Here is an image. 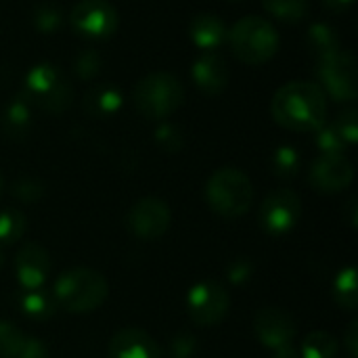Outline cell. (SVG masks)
I'll list each match as a JSON object with an SVG mask.
<instances>
[{
  "instance_id": "obj_1",
  "label": "cell",
  "mask_w": 358,
  "mask_h": 358,
  "mask_svg": "<svg viewBox=\"0 0 358 358\" xmlns=\"http://www.w3.org/2000/svg\"><path fill=\"white\" fill-rule=\"evenodd\" d=\"M273 120L294 132H315L327 120L325 90L315 82L296 80L281 86L271 103Z\"/></svg>"
},
{
  "instance_id": "obj_2",
  "label": "cell",
  "mask_w": 358,
  "mask_h": 358,
  "mask_svg": "<svg viewBox=\"0 0 358 358\" xmlns=\"http://www.w3.org/2000/svg\"><path fill=\"white\" fill-rule=\"evenodd\" d=\"M50 294L59 308L73 315H86L105 304L109 296V283L99 271L76 266L57 277Z\"/></svg>"
},
{
  "instance_id": "obj_3",
  "label": "cell",
  "mask_w": 358,
  "mask_h": 358,
  "mask_svg": "<svg viewBox=\"0 0 358 358\" xmlns=\"http://www.w3.org/2000/svg\"><path fill=\"white\" fill-rule=\"evenodd\" d=\"M206 201L210 210L222 218L245 216L254 203V185L250 176L237 168H220L206 182Z\"/></svg>"
},
{
  "instance_id": "obj_4",
  "label": "cell",
  "mask_w": 358,
  "mask_h": 358,
  "mask_svg": "<svg viewBox=\"0 0 358 358\" xmlns=\"http://www.w3.org/2000/svg\"><path fill=\"white\" fill-rule=\"evenodd\" d=\"M233 55L245 65H262L279 50V34L275 25L262 17H243L227 36Z\"/></svg>"
},
{
  "instance_id": "obj_5",
  "label": "cell",
  "mask_w": 358,
  "mask_h": 358,
  "mask_svg": "<svg viewBox=\"0 0 358 358\" xmlns=\"http://www.w3.org/2000/svg\"><path fill=\"white\" fill-rule=\"evenodd\" d=\"M132 99L143 117L164 122L185 103V88L176 76L168 71H155L138 80Z\"/></svg>"
},
{
  "instance_id": "obj_6",
  "label": "cell",
  "mask_w": 358,
  "mask_h": 358,
  "mask_svg": "<svg viewBox=\"0 0 358 358\" xmlns=\"http://www.w3.org/2000/svg\"><path fill=\"white\" fill-rule=\"evenodd\" d=\"M23 96L31 107L36 105L46 113L61 115L73 101V86L69 78L52 63H38L27 73Z\"/></svg>"
},
{
  "instance_id": "obj_7",
  "label": "cell",
  "mask_w": 358,
  "mask_h": 358,
  "mask_svg": "<svg viewBox=\"0 0 358 358\" xmlns=\"http://www.w3.org/2000/svg\"><path fill=\"white\" fill-rule=\"evenodd\" d=\"M317 61H319L317 76L323 88L327 90V94L338 103L355 101L358 94V73L355 57L348 50L338 48L336 52L325 55Z\"/></svg>"
},
{
  "instance_id": "obj_8",
  "label": "cell",
  "mask_w": 358,
  "mask_h": 358,
  "mask_svg": "<svg viewBox=\"0 0 358 358\" xmlns=\"http://www.w3.org/2000/svg\"><path fill=\"white\" fill-rule=\"evenodd\" d=\"M231 308V296L218 281H199L187 294V313L199 327L220 325Z\"/></svg>"
},
{
  "instance_id": "obj_9",
  "label": "cell",
  "mask_w": 358,
  "mask_h": 358,
  "mask_svg": "<svg viewBox=\"0 0 358 358\" xmlns=\"http://www.w3.org/2000/svg\"><path fill=\"white\" fill-rule=\"evenodd\" d=\"M258 218L264 233L273 237L287 235L302 218V199L292 189H275L264 197Z\"/></svg>"
},
{
  "instance_id": "obj_10",
  "label": "cell",
  "mask_w": 358,
  "mask_h": 358,
  "mask_svg": "<svg viewBox=\"0 0 358 358\" xmlns=\"http://www.w3.org/2000/svg\"><path fill=\"white\" fill-rule=\"evenodd\" d=\"M71 27L78 36L88 40H105L117 31L120 17L107 0H80L69 13Z\"/></svg>"
},
{
  "instance_id": "obj_11",
  "label": "cell",
  "mask_w": 358,
  "mask_h": 358,
  "mask_svg": "<svg viewBox=\"0 0 358 358\" xmlns=\"http://www.w3.org/2000/svg\"><path fill=\"white\" fill-rule=\"evenodd\" d=\"M170 224H172V210L159 197L138 199L126 216L128 231L136 239H143V241L159 239L162 235L168 233Z\"/></svg>"
},
{
  "instance_id": "obj_12",
  "label": "cell",
  "mask_w": 358,
  "mask_h": 358,
  "mask_svg": "<svg viewBox=\"0 0 358 358\" xmlns=\"http://www.w3.org/2000/svg\"><path fill=\"white\" fill-rule=\"evenodd\" d=\"M355 180V168L346 155H321L313 162L308 182L315 191L336 195L346 191Z\"/></svg>"
},
{
  "instance_id": "obj_13",
  "label": "cell",
  "mask_w": 358,
  "mask_h": 358,
  "mask_svg": "<svg viewBox=\"0 0 358 358\" xmlns=\"http://www.w3.org/2000/svg\"><path fill=\"white\" fill-rule=\"evenodd\" d=\"M254 331L262 346L268 350H279L294 344L296 340V321L294 317L279 306H266L254 317Z\"/></svg>"
},
{
  "instance_id": "obj_14",
  "label": "cell",
  "mask_w": 358,
  "mask_h": 358,
  "mask_svg": "<svg viewBox=\"0 0 358 358\" xmlns=\"http://www.w3.org/2000/svg\"><path fill=\"white\" fill-rule=\"evenodd\" d=\"M50 275V256L38 243H23L15 254V277L21 289L44 287Z\"/></svg>"
},
{
  "instance_id": "obj_15",
  "label": "cell",
  "mask_w": 358,
  "mask_h": 358,
  "mask_svg": "<svg viewBox=\"0 0 358 358\" xmlns=\"http://www.w3.org/2000/svg\"><path fill=\"white\" fill-rule=\"evenodd\" d=\"M107 358H162V348L145 329L124 327L111 338Z\"/></svg>"
},
{
  "instance_id": "obj_16",
  "label": "cell",
  "mask_w": 358,
  "mask_h": 358,
  "mask_svg": "<svg viewBox=\"0 0 358 358\" xmlns=\"http://www.w3.org/2000/svg\"><path fill=\"white\" fill-rule=\"evenodd\" d=\"M193 82L195 86L203 92V94H210V96H216L220 94L227 84H229V67H227V61L214 52H206L201 55L195 65H193Z\"/></svg>"
},
{
  "instance_id": "obj_17",
  "label": "cell",
  "mask_w": 358,
  "mask_h": 358,
  "mask_svg": "<svg viewBox=\"0 0 358 358\" xmlns=\"http://www.w3.org/2000/svg\"><path fill=\"white\" fill-rule=\"evenodd\" d=\"M189 36L195 42V46H199L206 52H212V50L220 48L227 42L229 27L214 13H201V15H195L191 19V23H189Z\"/></svg>"
},
{
  "instance_id": "obj_18",
  "label": "cell",
  "mask_w": 358,
  "mask_h": 358,
  "mask_svg": "<svg viewBox=\"0 0 358 358\" xmlns=\"http://www.w3.org/2000/svg\"><path fill=\"white\" fill-rule=\"evenodd\" d=\"M122 105H124V96L115 86H94L82 99L84 113H88L96 120L115 115L122 109Z\"/></svg>"
},
{
  "instance_id": "obj_19",
  "label": "cell",
  "mask_w": 358,
  "mask_h": 358,
  "mask_svg": "<svg viewBox=\"0 0 358 358\" xmlns=\"http://www.w3.org/2000/svg\"><path fill=\"white\" fill-rule=\"evenodd\" d=\"M31 130V105L25 96H17L8 103L2 115V132L10 141H25Z\"/></svg>"
},
{
  "instance_id": "obj_20",
  "label": "cell",
  "mask_w": 358,
  "mask_h": 358,
  "mask_svg": "<svg viewBox=\"0 0 358 358\" xmlns=\"http://www.w3.org/2000/svg\"><path fill=\"white\" fill-rule=\"evenodd\" d=\"M19 310L29 321H48L57 313V302L50 292L44 287L38 289H23L19 296Z\"/></svg>"
},
{
  "instance_id": "obj_21",
  "label": "cell",
  "mask_w": 358,
  "mask_h": 358,
  "mask_svg": "<svg viewBox=\"0 0 358 358\" xmlns=\"http://www.w3.org/2000/svg\"><path fill=\"white\" fill-rule=\"evenodd\" d=\"M334 300L340 308L355 313L358 308V273L355 266L342 268L334 281Z\"/></svg>"
},
{
  "instance_id": "obj_22",
  "label": "cell",
  "mask_w": 358,
  "mask_h": 358,
  "mask_svg": "<svg viewBox=\"0 0 358 358\" xmlns=\"http://www.w3.org/2000/svg\"><path fill=\"white\" fill-rule=\"evenodd\" d=\"M306 42H308L310 52L317 59H321L325 55H331L338 48H342L340 46V36H338L336 27H331L329 23H323V21L310 25V29L306 34Z\"/></svg>"
},
{
  "instance_id": "obj_23",
  "label": "cell",
  "mask_w": 358,
  "mask_h": 358,
  "mask_svg": "<svg viewBox=\"0 0 358 358\" xmlns=\"http://www.w3.org/2000/svg\"><path fill=\"white\" fill-rule=\"evenodd\" d=\"M298 350L300 358H336L340 352V344L327 331H313L304 338Z\"/></svg>"
},
{
  "instance_id": "obj_24",
  "label": "cell",
  "mask_w": 358,
  "mask_h": 358,
  "mask_svg": "<svg viewBox=\"0 0 358 358\" xmlns=\"http://www.w3.org/2000/svg\"><path fill=\"white\" fill-rule=\"evenodd\" d=\"M262 6L268 15L283 23H300L310 10L308 0H262Z\"/></svg>"
},
{
  "instance_id": "obj_25",
  "label": "cell",
  "mask_w": 358,
  "mask_h": 358,
  "mask_svg": "<svg viewBox=\"0 0 358 358\" xmlns=\"http://www.w3.org/2000/svg\"><path fill=\"white\" fill-rule=\"evenodd\" d=\"M27 229V218L17 208H2L0 210V245L17 243Z\"/></svg>"
},
{
  "instance_id": "obj_26",
  "label": "cell",
  "mask_w": 358,
  "mask_h": 358,
  "mask_svg": "<svg viewBox=\"0 0 358 358\" xmlns=\"http://www.w3.org/2000/svg\"><path fill=\"white\" fill-rule=\"evenodd\" d=\"M300 166H302V159H300V153L289 147V145H283L279 147L275 153H273V172L281 178V180H292L298 176L300 172Z\"/></svg>"
},
{
  "instance_id": "obj_27",
  "label": "cell",
  "mask_w": 358,
  "mask_h": 358,
  "mask_svg": "<svg viewBox=\"0 0 358 358\" xmlns=\"http://www.w3.org/2000/svg\"><path fill=\"white\" fill-rule=\"evenodd\" d=\"M31 21L40 34H55L63 27V10L52 2H42L34 8Z\"/></svg>"
},
{
  "instance_id": "obj_28",
  "label": "cell",
  "mask_w": 358,
  "mask_h": 358,
  "mask_svg": "<svg viewBox=\"0 0 358 358\" xmlns=\"http://www.w3.org/2000/svg\"><path fill=\"white\" fill-rule=\"evenodd\" d=\"M315 143L321 155H346V141L338 132L334 124H323L319 130H315Z\"/></svg>"
},
{
  "instance_id": "obj_29",
  "label": "cell",
  "mask_w": 358,
  "mask_h": 358,
  "mask_svg": "<svg viewBox=\"0 0 358 358\" xmlns=\"http://www.w3.org/2000/svg\"><path fill=\"white\" fill-rule=\"evenodd\" d=\"M27 334H23L13 321L0 319V358H17Z\"/></svg>"
},
{
  "instance_id": "obj_30",
  "label": "cell",
  "mask_w": 358,
  "mask_h": 358,
  "mask_svg": "<svg viewBox=\"0 0 358 358\" xmlns=\"http://www.w3.org/2000/svg\"><path fill=\"white\" fill-rule=\"evenodd\" d=\"M10 195L21 203H36L44 197V185L40 178L19 176L10 187Z\"/></svg>"
},
{
  "instance_id": "obj_31",
  "label": "cell",
  "mask_w": 358,
  "mask_h": 358,
  "mask_svg": "<svg viewBox=\"0 0 358 358\" xmlns=\"http://www.w3.org/2000/svg\"><path fill=\"white\" fill-rule=\"evenodd\" d=\"M153 138L164 153H178L185 147V136H182L180 128L176 124H170V122H162L157 126Z\"/></svg>"
},
{
  "instance_id": "obj_32",
  "label": "cell",
  "mask_w": 358,
  "mask_h": 358,
  "mask_svg": "<svg viewBox=\"0 0 358 358\" xmlns=\"http://www.w3.org/2000/svg\"><path fill=\"white\" fill-rule=\"evenodd\" d=\"M73 71L80 80H94L101 71V55L92 48H84L73 57Z\"/></svg>"
},
{
  "instance_id": "obj_33",
  "label": "cell",
  "mask_w": 358,
  "mask_h": 358,
  "mask_svg": "<svg viewBox=\"0 0 358 358\" xmlns=\"http://www.w3.org/2000/svg\"><path fill=\"white\" fill-rule=\"evenodd\" d=\"M170 358H195L197 357V338L189 331L176 334L168 344Z\"/></svg>"
},
{
  "instance_id": "obj_34",
  "label": "cell",
  "mask_w": 358,
  "mask_h": 358,
  "mask_svg": "<svg viewBox=\"0 0 358 358\" xmlns=\"http://www.w3.org/2000/svg\"><path fill=\"white\" fill-rule=\"evenodd\" d=\"M334 126L338 128L348 147H352L358 141V113L355 109H346L344 113H340Z\"/></svg>"
},
{
  "instance_id": "obj_35",
  "label": "cell",
  "mask_w": 358,
  "mask_h": 358,
  "mask_svg": "<svg viewBox=\"0 0 358 358\" xmlns=\"http://www.w3.org/2000/svg\"><path fill=\"white\" fill-rule=\"evenodd\" d=\"M254 277V264L248 258H237L227 268V279L233 285H245Z\"/></svg>"
},
{
  "instance_id": "obj_36",
  "label": "cell",
  "mask_w": 358,
  "mask_h": 358,
  "mask_svg": "<svg viewBox=\"0 0 358 358\" xmlns=\"http://www.w3.org/2000/svg\"><path fill=\"white\" fill-rule=\"evenodd\" d=\"M17 358H50V355H48V348H46V344L42 340L27 336Z\"/></svg>"
},
{
  "instance_id": "obj_37",
  "label": "cell",
  "mask_w": 358,
  "mask_h": 358,
  "mask_svg": "<svg viewBox=\"0 0 358 358\" xmlns=\"http://www.w3.org/2000/svg\"><path fill=\"white\" fill-rule=\"evenodd\" d=\"M342 346L346 348L348 357L357 358L358 357V321H350L346 331H344V338H342Z\"/></svg>"
},
{
  "instance_id": "obj_38",
  "label": "cell",
  "mask_w": 358,
  "mask_h": 358,
  "mask_svg": "<svg viewBox=\"0 0 358 358\" xmlns=\"http://www.w3.org/2000/svg\"><path fill=\"white\" fill-rule=\"evenodd\" d=\"M344 218H346V222H348L352 229H357V224H358L357 197H350V199H348V203H346V208H344Z\"/></svg>"
},
{
  "instance_id": "obj_39",
  "label": "cell",
  "mask_w": 358,
  "mask_h": 358,
  "mask_svg": "<svg viewBox=\"0 0 358 358\" xmlns=\"http://www.w3.org/2000/svg\"><path fill=\"white\" fill-rule=\"evenodd\" d=\"M331 10H336V13H344V10H348L350 6H352V2L355 0H323Z\"/></svg>"
},
{
  "instance_id": "obj_40",
  "label": "cell",
  "mask_w": 358,
  "mask_h": 358,
  "mask_svg": "<svg viewBox=\"0 0 358 358\" xmlns=\"http://www.w3.org/2000/svg\"><path fill=\"white\" fill-rule=\"evenodd\" d=\"M275 358H300V350L294 344H289V346L275 350Z\"/></svg>"
},
{
  "instance_id": "obj_41",
  "label": "cell",
  "mask_w": 358,
  "mask_h": 358,
  "mask_svg": "<svg viewBox=\"0 0 358 358\" xmlns=\"http://www.w3.org/2000/svg\"><path fill=\"white\" fill-rule=\"evenodd\" d=\"M4 266V250H2V245H0V268Z\"/></svg>"
},
{
  "instance_id": "obj_42",
  "label": "cell",
  "mask_w": 358,
  "mask_h": 358,
  "mask_svg": "<svg viewBox=\"0 0 358 358\" xmlns=\"http://www.w3.org/2000/svg\"><path fill=\"white\" fill-rule=\"evenodd\" d=\"M2 187H4V182H2V174H0V195H2Z\"/></svg>"
},
{
  "instance_id": "obj_43",
  "label": "cell",
  "mask_w": 358,
  "mask_h": 358,
  "mask_svg": "<svg viewBox=\"0 0 358 358\" xmlns=\"http://www.w3.org/2000/svg\"><path fill=\"white\" fill-rule=\"evenodd\" d=\"M229 2H241V0H229Z\"/></svg>"
}]
</instances>
